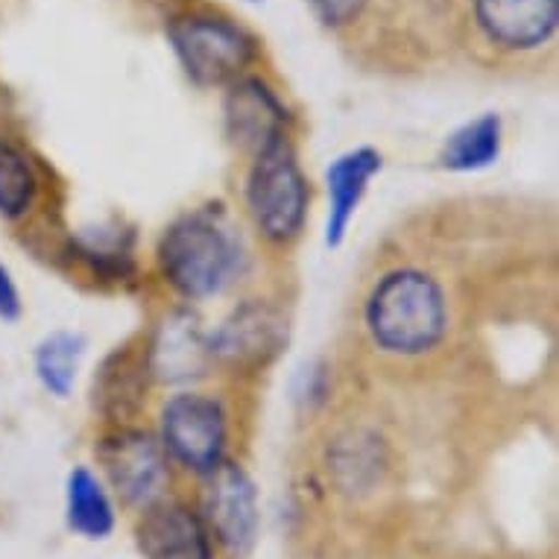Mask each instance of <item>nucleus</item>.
Returning a JSON list of instances; mask_svg holds the SVG:
<instances>
[{"mask_svg": "<svg viewBox=\"0 0 559 559\" xmlns=\"http://www.w3.org/2000/svg\"><path fill=\"white\" fill-rule=\"evenodd\" d=\"M226 127L240 147L261 153L273 141L285 138L287 109L278 94L258 76H240L226 94Z\"/></svg>", "mask_w": 559, "mask_h": 559, "instance_id": "10", "label": "nucleus"}, {"mask_svg": "<svg viewBox=\"0 0 559 559\" xmlns=\"http://www.w3.org/2000/svg\"><path fill=\"white\" fill-rule=\"evenodd\" d=\"M36 197V176L19 150L0 141V214L21 217Z\"/></svg>", "mask_w": 559, "mask_h": 559, "instance_id": "18", "label": "nucleus"}, {"mask_svg": "<svg viewBox=\"0 0 559 559\" xmlns=\"http://www.w3.org/2000/svg\"><path fill=\"white\" fill-rule=\"evenodd\" d=\"M367 325L386 352L423 355L445 334V294L423 270H395L369 296Z\"/></svg>", "mask_w": 559, "mask_h": 559, "instance_id": "2", "label": "nucleus"}, {"mask_svg": "<svg viewBox=\"0 0 559 559\" xmlns=\"http://www.w3.org/2000/svg\"><path fill=\"white\" fill-rule=\"evenodd\" d=\"M205 515L231 554H247L258 533L255 486L235 463H221L205 489Z\"/></svg>", "mask_w": 559, "mask_h": 559, "instance_id": "8", "label": "nucleus"}, {"mask_svg": "<svg viewBox=\"0 0 559 559\" xmlns=\"http://www.w3.org/2000/svg\"><path fill=\"white\" fill-rule=\"evenodd\" d=\"M247 202L264 238L285 243L302 231L308 217V182L287 138L255 153L247 179Z\"/></svg>", "mask_w": 559, "mask_h": 559, "instance_id": "4", "label": "nucleus"}, {"mask_svg": "<svg viewBox=\"0 0 559 559\" xmlns=\"http://www.w3.org/2000/svg\"><path fill=\"white\" fill-rule=\"evenodd\" d=\"M150 372L162 381H188L205 372L212 360V340L191 313H174L162 322L147 348Z\"/></svg>", "mask_w": 559, "mask_h": 559, "instance_id": "13", "label": "nucleus"}, {"mask_svg": "<svg viewBox=\"0 0 559 559\" xmlns=\"http://www.w3.org/2000/svg\"><path fill=\"white\" fill-rule=\"evenodd\" d=\"M167 36L188 80L200 88L231 85L255 59V38L221 15H185Z\"/></svg>", "mask_w": 559, "mask_h": 559, "instance_id": "3", "label": "nucleus"}, {"mask_svg": "<svg viewBox=\"0 0 559 559\" xmlns=\"http://www.w3.org/2000/svg\"><path fill=\"white\" fill-rule=\"evenodd\" d=\"M313 15L325 24V27H348L352 21L360 19V12L367 7V0H308Z\"/></svg>", "mask_w": 559, "mask_h": 559, "instance_id": "19", "label": "nucleus"}, {"mask_svg": "<svg viewBox=\"0 0 559 559\" xmlns=\"http://www.w3.org/2000/svg\"><path fill=\"white\" fill-rule=\"evenodd\" d=\"M135 536L144 559H212L209 533L182 504L150 507Z\"/></svg>", "mask_w": 559, "mask_h": 559, "instance_id": "12", "label": "nucleus"}, {"mask_svg": "<svg viewBox=\"0 0 559 559\" xmlns=\"http://www.w3.org/2000/svg\"><path fill=\"white\" fill-rule=\"evenodd\" d=\"M158 261L167 282L188 299L221 294L240 266V240L223 209L185 214L165 231Z\"/></svg>", "mask_w": 559, "mask_h": 559, "instance_id": "1", "label": "nucleus"}, {"mask_svg": "<svg viewBox=\"0 0 559 559\" xmlns=\"http://www.w3.org/2000/svg\"><path fill=\"white\" fill-rule=\"evenodd\" d=\"M162 442L182 466L212 475L223 463L226 419L221 404L205 395H174L162 411Z\"/></svg>", "mask_w": 559, "mask_h": 559, "instance_id": "5", "label": "nucleus"}, {"mask_svg": "<svg viewBox=\"0 0 559 559\" xmlns=\"http://www.w3.org/2000/svg\"><path fill=\"white\" fill-rule=\"evenodd\" d=\"M501 144H504V123L501 115L486 111L480 118L468 120L460 129H454L445 144H442L440 162L445 170L454 174H472V170H484V167L496 165L501 156Z\"/></svg>", "mask_w": 559, "mask_h": 559, "instance_id": "15", "label": "nucleus"}, {"mask_svg": "<svg viewBox=\"0 0 559 559\" xmlns=\"http://www.w3.org/2000/svg\"><path fill=\"white\" fill-rule=\"evenodd\" d=\"M97 460L123 501L150 504L167 480V460L162 442L147 431L118 428L97 445Z\"/></svg>", "mask_w": 559, "mask_h": 559, "instance_id": "6", "label": "nucleus"}, {"mask_svg": "<svg viewBox=\"0 0 559 559\" xmlns=\"http://www.w3.org/2000/svg\"><path fill=\"white\" fill-rule=\"evenodd\" d=\"M83 334H74V331H56V334H50V337L38 343L36 376L47 393L59 395V399L71 393V386L76 381V369H80V360H83Z\"/></svg>", "mask_w": 559, "mask_h": 559, "instance_id": "17", "label": "nucleus"}, {"mask_svg": "<svg viewBox=\"0 0 559 559\" xmlns=\"http://www.w3.org/2000/svg\"><path fill=\"white\" fill-rule=\"evenodd\" d=\"M287 322L273 305L252 299L231 311L212 337V358L231 367H264L285 348Z\"/></svg>", "mask_w": 559, "mask_h": 559, "instance_id": "7", "label": "nucleus"}, {"mask_svg": "<svg viewBox=\"0 0 559 559\" xmlns=\"http://www.w3.org/2000/svg\"><path fill=\"white\" fill-rule=\"evenodd\" d=\"M68 524L85 539H106L115 527L106 489L88 468H74L68 477Z\"/></svg>", "mask_w": 559, "mask_h": 559, "instance_id": "16", "label": "nucleus"}, {"mask_svg": "<svg viewBox=\"0 0 559 559\" xmlns=\"http://www.w3.org/2000/svg\"><path fill=\"white\" fill-rule=\"evenodd\" d=\"M21 317V294L7 266L0 264V320L15 322Z\"/></svg>", "mask_w": 559, "mask_h": 559, "instance_id": "20", "label": "nucleus"}, {"mask_svg": "<svg viewBox=\"0 0 559 559\" xmlns=\"http://www.w3.org/2000/svg\"><path fill=\"white\" fill-rule=\"evenodd\" d=\"M475 21L492 45L533 50L557 33V0H475Z\"/></svg>", "mask_w": 559, "mask_h": 559, "instance_id": "9", "label": "nucleus"}, {"mask_svg": "<svg viewBox=\"0 0 559 559\" xmlns=\"http://www.w3.org/2000/svg\"><path fill=\"white\" fill-rule=\"evenodd\" d=\"M150 376L147 352H115L94 381V404L111 423H123L144 404V378Z\"/></svg>", "mask_w": 559, "mask_h": 559, "instance_id": "14", "label": "nucleus"}, {"mask_svg": "<svg viewBox=\"0 0 559 559\" xmlns=\"http://www.w3.org/2000/svg\"><path fill=\"white\" fill-rule=\"evenodd\" d=\"M384 158L372 147L348 150L331 162L325 170L329 185V217H325V247L337 249L346 240L352 217L358 214V205L367 193L372 176L381 174Z\"/></svg>", "mask_w": 559, "mask_h": 559, "instance_id": "11", "label": "nucleus"}]
</instances>
